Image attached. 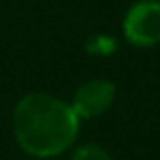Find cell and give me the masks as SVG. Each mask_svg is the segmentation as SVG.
<instances>
[{"mask_svg": "<svg viewBox=\"0 0 160 160\" xmlns=\"http://www.w3.org/2000/svg\"><path fill=\"white\" fill-rule=\"evenodd\" d=\"M12 130L18 146L35 158L65 152L79 132V118L71 103L51 93H27L12 112Z\"/></svg>", "mask_w": 160, "mask_h": 160, "instance_id": "cell-1", "label": "cell"}, {"mask_svg": "<svg viewBox=\"0 0 160 160\" xmlns=\"http://www.w3.org/2000/svg\"><path fill=\"white\" fill-rule=\"evenodd\" d=\"M124 35L134 47H152L160 43V2H136L124 18Z\"/></svg>", "mask_w": 160, "mask_h": 160, "instance_id": "cell-2", "label": "cell"}, {"mask_svg": "<svg viewBox=\"0 0 160 160\" xmlns=\"http://www.w3.org/2000/svg\"><path fill=\"white\" fill-rule=\"evenodd\" d=\"M116 99V85L108 79H89L83 85L77 87L73 93V102L71 108L77 113V118H98L102 116L106 109Z\"/></svg>", "mask_w": 160, "mask_h": 160, "instance_id": "cell-3", "label": "cell"}, {"mask_svg": "<svg viewBox=\"0 0 160 160\" xmlns=\"http://www.w3.org/2000/svg\"><path fill=\"white\" fill-rule=\"evenodd\" d=\"M118 49V41L108 35H93L85 43V51L89 55H112Z\"/></svg>", "mask_w": 160, "mask_h": 160, "instance_id": "cell-4", "label": "cell"}, {"mask_svg": "<svg viewBox=\"0 0 160 160\" xmlns=\"http://www.w3.org/2000/svg\"><path fill=\"white\" fill-rule=\"evenodd\" d=\"M71 160H113V158L106 148H102V146L85 144V146H79V148L75 150Z\"/></svg>", "mask_w": 160, "mask_h": 160, "instance_id": "cell-5", "label": "cell"}, {"mask_svg": "<svg viewBox=\"0 0 160 160\" xmlns=\"http://www.w3.org/2000/svg\"><path fill=\"white\" fill-rule=\"evenodd\" d=\"M39 160H45V158H39Z\"/></svg>", "mask_w": 160, "mask_h": 160, "instance_id": "cell-6", "label": "cell"}]
</instances>
